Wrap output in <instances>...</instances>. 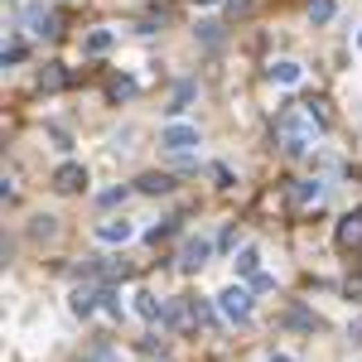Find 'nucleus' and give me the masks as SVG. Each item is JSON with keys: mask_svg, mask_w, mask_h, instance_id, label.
I'll return each mask as SVG.
<instances>
[{"mask_svg": "<svg viewBox=\"0 0 362 362\" xmlns=\"http://www.w3.org/2000/svg\"><path fill=\"white\" fill-rule=\"evenodd\" d=\"M309 121V116H304ZM295 111H280V140H285V155H309V145H314V126H304Z\"/></svg>", "mask_w": 362, "mask_h": 362, "instance_id": "f257e3e1", "label": "nucleus"}, {"mask_svg": "<svg viewBox=\"0 0 362 362\" xmlns=\"http://www.w3.org/2000/svg\"><path fill=\"white\" fill-rule=\"evenodd\" d=\"M203 145V135H198V126H188V121H170L165 131H160V150H170V155H188V150H198Z\"/></svg>", "mask_w": 362, "mask_h": 362, "instance_id": "f03ea898", "label": "nucleus"}, {"mask_svg": "<svg viewBox=\"0 0 362 362\" xmlns=\"http://www.w3.org/2000/svg\"><path fill=\"white\" fill-rule=\"evenodd\" d=\"M217 309H222V319L247 324V319H252V290H247V285H227V290L217 295Z\"/></svg>", "mask_w": 362, "mask_h": 362, "instance_id": "7ed1b4c3", "label": "nucleus"}, {"mask_svg": "<svg viewBox=\"0 0 362 362\" xmlns=\"http://www.w3.org/2000/svg\"><path fill=\"white\" fill-rule=\"evenodd\" d=\"M92 237H97L101 247H126V242L135 237V222H126V217H106V222L92 227Z\"/></svg>", "mask_w": 362, "mask_h": 362, "instance_id": "20e7f679", "label": "nucleus"}, {"mask_svg": "<svg viewBox=\"0 0 362 362\" xmlns=\"http://www.w3.org/2000/svg\"><path fill=\"white\" fill-rule=\"evenodd\" d=\"M208 256H213V242H208V237H188L183 252H179V266H183V271H203Z\"/></svg>", "mask_w": 362, "mask_h": 362, "instance_id": "39448f33", "label": "nucleus"}, {"mask_svg": "<svg viewBox=\"0 0 362 362\" xmlns=\"http://www.w3.org/2000/svg\"><path fill=\"white\" fill-rule=\"evenodd\" d=\"M271 83L275 88H299V83H304V63H295V58H275L271 63Z\"/></svg>", "mask_w": 362, "mask_h": 362, "instance_id": "423d86ee", "label": "nucleus"}, {"mask_svg": "<svg viewBox=\"0 0 362 362\" xmlns=\"http://www.w3.org/2000/svg\"><path fill=\"white\" fill-rule=\"evenodd\" d=\"M54 188H58V193L88 188V170H83V165H58V170H54Z\"/></svg>", "mask_w": 362, "mask_h": 362, "instance_id": "0eeeda50", "label": "nucleus"}, {"mask_svg": "<svg viewBox=\"0 0 362 362\" xmlns=\"http://www.w3.org/2000/svg\"><path fill=\"white\" fill-rule=\"evenodd\" d=\"M97 299H101V290H92V285H78V290L68 295V309H73L78 319H92V314H97Z\"/></svg>", "mask_w": 362, "mask_h": 362, "instance_id": "6e6552de", "label": "nucleus"}, {"mask_svg": "<svg viewBox=\"0 0 362 362\" xmlns=\"http://www.w3.org/2000/svg\"><path fill=\"white\" fill-rule=\"evenodd\" d=\"M131 299H135V314H140V319H150V324H160V319H165V299H155L150 290H135Z\"/></svg>", "mask_w": 362, "mask_h": 362, "instance_id": "1a4fd4ad", "label": "nucleus"}, {"mask_svg": "<svg viewBox=\"0 0 362 362\" xmlns=\"http://www.w3.org/2000/svg\"><path fill=\"white\" fill-rule=\"evenodd\" d=\"M24 19H29V34H39V39H49V34H54V15H49V10L29 5V10H24Z\"/></svg>", "mask_w": 362, "mask_h": 362, "instance_id": "9d476101", "label": "nucleus"}, {"mask_svg": "<svg viewBox=\"0 0 362 362\" xmlns=\"http://www.w3.org/2000/svg\"><path fill=\"white\" fill-rule=\"evenodd\" d=\"M232 266H237V275H252V280H256V275H261V252H256V247H242Z\"/></svg>", "mask_w": 362, "mask_h": 362, "instance_id": "9b49d317", "label": "nucleus"}, {"mask_svg": "<svg viewBox=\"0 0 362 362\" xmlns=\"http://www.w3.org/2000/svg\"><path fill=\"white\" fill-rule=\"evenodd\" d=\"M54 232H58V222H54L49 213H34V217H29V237H34V242H49Z\"/></svg>", "mask_w": 362, "mask_h": 362, "instance_id": "f8f14e48", "label": "nucleus"}, {"mask_svg": "<svg viewBox=\"0 0 362 362\" xmlns=\"http://www.w3.org/2000/svg\"><path fill=\"white\" fill-rule=\"evenodd\" d=\"M111 44H116V34H111V29H92L88 39H83V54H106Z\"/></svg>", "mask_w": 362, "mask_h": 362, "instance_id": "ddd939ff", "label": "nucleus"}, {"mask_svg": "<svg viewBox=\"0 0 362 362\" xmlns=\"http://www.w3.org/2000/svg\"><path fill=\"white\" fill-rule=\"evenodd\" d=\"M295 203H319L324 198V183L319 179H304V183H295V193H290Z\"/></svg>", "mask_w": 362, "mask_h": 362, "instance_id": "4468645a", "label": "nucleus"}, {"mask_svg": "<svg viewBox=\"0 0 362 362\" xmlns=\"http://www.w3.org/2000/svg\"><path fill=\"white\" fill-rule=\"evenodd\" d=\"M135 188H140V193H170L174 179H170V174H145V179H135Z\"/></svg>", "mask_w": 362, "mask_h": 362, "instance_id": "2eb2a0df", "label": "nucleus"}, {"mask_svg": "<svg viewBox=\"0 0 362 362\" xmlns=\"http://www.w3.org/2000/svg\"><path fill=\"white\" fill-rule=\"evenodd\" d=\"M101 309H106L111 319H121V314H126V304H121V295H116L111 285H101Z\"/></svg>", "mask_w": 362, "mask_h": 362, "instance_id": "dca6fc26", "label": "nucleus"}, {"mask_svg": "<svg viewBox=\"0 0 362 362\" xmlns=\"http://www.w3.org/2000/svg\"><path fill=\"white\" fill-rule=\"evenodd\" d=\"M334 10H338L334 0H314V5H309V24H329V19H334Z\"/></svg>", "mask_w": 362, "mask_h": 362, "instance_id": "f3484780", "label": "nucleus"}, {"mask_svg": "<svg viewBox=\"0 0 362 362\" xmlns=\"http://www.w3.org/2000/svg\"><path fill=\"white\" fill-rule=\"evenodd\" d=\"M188 101H193V88H188V83H183V88L174 92V101H170V106H165V111H170V116H183V111H188Z\"/></svg>", "mask_w": 362, "mask_h": 362, "instance_id": "a211bd4d", "label": "nucleus"}, {"mask_svg": "<svg viewBox=\"0 0 362 362\" xmlns=\"http://www.w3.org/2000/svg\"><path fill=\"white\" fill-rule=\"evenodd\" d=\"M126 198H131V188H126V183H121V188H106V193H101V198H97V203H101V208H121V203H126Z\"/></svg>", "mask_w": 362, "mask_h": 362, "instance_id": "6ab92c4d", "label": "nucleus"}, {"mask_svg": "<svg viewBox=\"0 0 362 362\" xmlns=\"http://www.w3.org/2000/svg\"><path fill=\"white\" fill-rule=\"evenodd\" d=\"M338 237H343V242H358V237H362V217H343Z\"/></svg>", "mask_w": 362, "mask_h": 362, "instance_id": "aec40b11", "label": "nucleus"}, {"mask_svg": "<svg viewBox=\"0 0 362 362\" xmlns=\"http://www.w3.org/2000/svg\"><path fill=\"white\" fill-rule=\"evenodd\" d=\"M275 290V275H256V280H252V295H271Z\"/></svg>", "mask_w": 362, "mask_h": 362, "instance_id": "412c9836", "label": "nucleus"}, {"mask_svg": "<svg viewBox=\"0 0 362 362\" xmlns=\"http://www.w3.org/2000/svg\"><path fill=\"white\" fill-rule=\"evenodd\" d=\"M213 179L222 183V188H232V183H237V179H232V170H227V165H213Z\"/></svg>", "mask_w": 362, "mask_h": 362, "instance_id": "4be33fe9", "label": "nucleus"}, {"mask_svg": "<svg viewBox=\"0 0 362 362\" xmlns=\"http://www.w3.org/2000/svg\"><path fill=\"white\" fill-rule=\"evenodd\" d=\"M198 39H203V44H217V24H213V19H208V24H198Z\"/></svg>", "mask_w": 362, "mask_h": 362, "instance_id": "5701e85b", "label": "nucleus"}, {"mask_svg": "<svg viewBox=\"0 0 362 362\" xmlns=\"http://www.w3.org/2000/svg\"><path fill=\"white\" fill-rule=\"evenodd\" d=\"M5 63H24V44H10L5 49Z\"/></svg>", "mask_w": 362, "mask_h": 362, "instance_id": "b1692460", "label": "nucleus"}, {"mask_svg": "<svg viewBox=\"0 0 362 362\" xmlns=\"http://www.w3.org/2000/svg\"><path fill=\"white\" fill-rule=\"evenodd\" d=\"M92 362H121V358H116L111 348H97V353H92Z\"/></svg>", "mask_w": 362, "mask_h": 362, "instance_id": "393cba45", "label": "nucleus"}, {"mask_svg": "<svg viewBox=\"0 0 362 362\" xmlns=\"http://www.w3.org/2000/svg\"><path fill=\"white\" fill-rule=\"evenodd\" d=\"M266 362H295V358H290V353H271Z\"/></svg>", "mask_w": 362, "mask_h": 362, "instance_id": "a878e982", "label": "nucleus"}, {"mask_svg": "<svg viewBox=\"0 0 362 362\" xmlns=\"http://www.w3.org/2000/svg\"><path fill=\"white\" fill-rule=\"evenodd\" d=\"M193 5H217V0H193Z\"/></svg>", "mask_w": 362, "mask_h": 362, "instance_id": "bb28decb", "label": "nucleus"}, {"mask_svg": "<svg viewBox=\"0 0 362 362\" xmlns=\"http://www.w3.org/2000/svg\"><path fill=\"white\" fill-rule=\"evenodd\" d=\"M358 49H362V29H358Z\"/></svg>", "mask_w": 362, "mask_h": 362, "instance_id": "cd10ccee", "label": "nucleus"}]
</instances>
